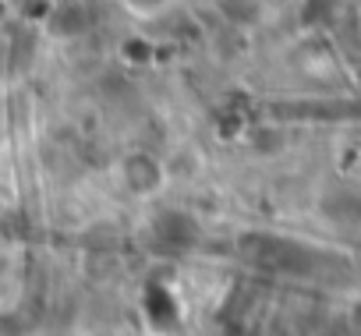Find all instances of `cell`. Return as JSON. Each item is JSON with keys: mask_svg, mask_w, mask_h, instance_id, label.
<instances>
[{"mask_svg": "<svg viewBox=\"0 0 361 336\" xmlns=\"http://www.w3.org/2000/svg\"><path fill=\"white\" fill-rule=\"evenodd\" d=\"M121 4H124L131 15H159L170 0H121Z\"/></svg>", "mask_w": 361, "mask_h": 336, "instance_id": "obj_1", "label": "cell"}]
</instances>
